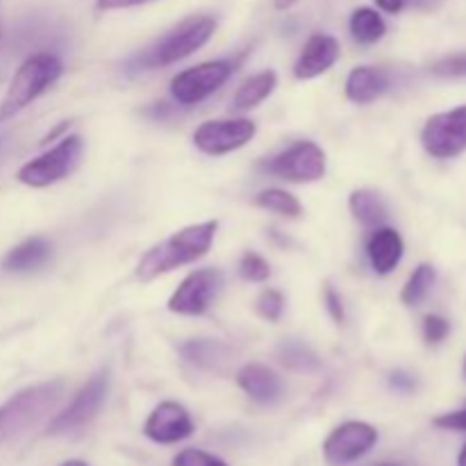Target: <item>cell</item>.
<instances>
[{
	"mask_svg": "<svg viewBox=\"0 0 466 466\" xmlns=\"http://www.w3.org/2000/svg\"><path fill=\"white\" fill-rule=\"evenodd\" d=\"M217 221H203L196 226H187L173 232L168 239L159 241L148 250L137 264V278L141 282H150L164 273L180 268L185 264L196 262L212 248L214 235H217Z\"/></svg>",
	"mask_w": 466,
	"mask_h": 466,
	"instance_id": "6da1fadb",
	"label": "cell"
},
{
	"mask_svg": "<svg viewBox=\"0 0 466 466\" xmlns=\"http://www.w3.org/2000/svg\"><path fill=\"white\" fill-rule=\"evenodd\" d=\"M64 396V380H48L27 387L0 405V444L16 440L48 417Z\"/></svg>",
	"mask_w": 466,
	"mask_h": 466,
	"instance_id": "7a4b0ae2",
	"label": "cell"
},
{
	"mask_svg": "<svg viewBox=\"0 0 466 466\" xmlns=\"http://www.w3.org/2000/svg\"><path fill=\"white\" fill-rule=\"evenodd\" d=\"M62 62L53 53H35L14 73L5 98L0 100V123L9 121L27 107L32 100L39 98L46 89L62 77Z\"/></svg>",
	"mask_w": 466,
	"mask_h": 466,
	"instance_id": "3957f363",
	"label": "cell"
},
{
	"mask_svg": "<svg viewBox=\"0 0 466 466\" xmlns=\"http://www.w3.org/2000/svg\"><path fill=\"white\" fill-rule=\"evenodd\" d=\"M214 30H217V21H214L212 16L185 18L176 30H171L167 36H162V41H159L157 46L146 50V53L137 59V66L157 68L180 62V59L189 57L196 50L203 48V46L212 39Z\"/></svg>",
	"mask_w": 466,
	"mask_h": 466,
	"instance_id": "277c9868",
	"label": "cell"
},
{
	"mask_svg": "<svg viewBox=\"0 0 466 466\" xmlns=\"http://www.w3.org/2000/svg\"><path fill=\"white\" fill-rule=\"evenodd\" d=\"M82 153H85V141L77 135H68L59 141L57 146L48 150V153L39 155L32 162L23 164L16 173V180L21 185L35 187H50L55 182L64 180L66 176H71L76 171V167L80 164Z\"/></svg>",
	"mask_w": 466,
	"mask_h": 466,
	"instance_id": "5b68a950",
	"label": "cell"
},
{
	"mask_svg": "<svg viewBox=\"0 0 466 466\" xmlns=\"http://www.w3.org/2000/svg\"><path fill=\"white\" fill-rule=\"evenodd\" d=\"M423 148L437 159H453L466 150V105L428 118L421 132Z\"/></svg>",
	"mask_w": 466,
	"mask_h": 466,
	"instance_id": "8992f818",
	"label": "cell"
},
{
	"mask_svg": "<svg viewBox=\"0 0 466 466\" xmlns=\"http://www.w3.org/2000/svg\"><path fill=\"white\" fill-rule=\"evenodd\" d=\"M235 64L230 62H205L198 66H191L187 71L177 73L171 80V94L180 105H196L221 89L230 80Z\"/></svg>",
	"mask_w": 466,
	"mask_h": 466,
	"instance_id": "52a82bcc",
	"label": "cell"
},
{
	"mask_svg": "<svg viewBox=\"0 0 466 466\" xmlns=\"http://www.w3.org/2000/svg\"><path fill=\"white\" fill-rule=\"evenodd\" d=\"M264 168L287 182H317L326 176V153L314 141H299L268 159Z\"/></svg>",
	"mask_w": 466,
	"mask_h": 466,
	"instance_id": "ba28073f",
	"label": "cell"
},
{
	"mask_svg": "<svg viewBox=\"0 0 466 466\" xmlns=\"http://www.w3.org/2000/svg\"><path fill=\"white\" fill-rule=\"evenodd\" d=\"M221 287L223 276L217 268H200V271L189 273L168 299V309L182 317H198L208 312Z\"/></svg>",
	"mask_w": 466,
	"mask_h": 466,
	"instance_id": "9c48e42d",
	"label": "cell"
},
{
	"mask_svg": "<svg viewBox=\"0 0 466 466\" xmlns=\"http://www.w3.org/2000/svg\"><path fill=\"white\" fill-rule=\"evenodd\" d=\"M378 431L364 421H346L323 441V458L330 466L358 462L376 446Z\"/></svg>",
	"mask_w": 466,
	"mask_h": 466,
	"instance_id": "30bf717a",
	"label": "cell"
},
{
	"mask_svg": "<svg viewBox=\"0 0 466 466\" xmlns=\"http://www.w3.org/2000/svg\"><path fill=\"white\" fill-rule=\"evenodd\" d=\"M109 387V376L107 371H98L80 391L76 394V399L71 400L66 410L62 414L50 421L48 435H64V432L77 431V428L86 426L91 419L98 414L100 405H103L105 396H107Z\"/></svg>",
	"mask_w": 466,
	"mask_h": 466,
	"instance_id": "8fae6325",
	"label": "cell"
},
{
	"mask_svg": "<svg viewBox=\"0 0 466 466\" xmlns=\"http://www.w3.org/2000/svg\"><path fill=\"white\" fill-rule=\"evenodd\" d=\"M258 127L248 118H226V121H208L194 132V144L208 155H226L244 148L255 137Z\"/></svg>",
	"mask_w": 466,
	"mask_h": 466,
	"instance_id": "7c38bea8",
	"label": "cell"
},
{
	"mask_svg": "<svg viewBox=\"0 0 466 466\" xmlns=\"http://www.w3.org/2000/svg\"><path fill=\"white\" fill-rule=\"evenodd\" d=\"M144 435L155 444H177L194 435V421L180 403L164 400L146 419Z\"/></svg>",
	"mask_w": 466,
	"mask_h": 466,
	"instance_id": "4fadbf2b",
	"label": "cell"
},
{
	"mask_svg": "<svg viewBox=\"0 0 466 466\" xmlns=\"http://www.w3.org/2000/svg\"><path fill=\"white\" fill-rule=\"evenodd\" d=\"M339 41L330 35H314L305 44L299 62L294 66V76L299 80H312V77L323 76L330 71L332 64L339 59Z\"/></svg>",
	"mask_w": 466,
	"mask_h": 466,
	"instance_id": "5bb4252c",
	"label": "cell"
},
{
	"mask_svg": "<svg viewBox=\"0 0 466 466\" xmlns=\"http://www.w3.org/2000/svg\"><path fill=\"white\" fill-rule=\"evenodd\" d=\"M403 239L394 228H378L367 241L369 262H371L373 271L380 276H387L399 267V262L403 259Z\"/></svg>",
	"mask_w": 466,
	"mask_h": 466,
	"instance_id": "9a60e30c",
	"label": "cell"
},
{
	"mask_svg": "<svg viewBox=\"0 0 466 466\" xmlns=\"http://www.w3.org/2000/svg\"><path fill=\"white\" fill-rule=\"evenodd\" d=\"M237 382L258 403H276L282 396V380L264 364H246L237 373Z\"/></svg>",
	"mask_w": 466,
	"mask_h": 466,
	"instance_id": "2e32d148",
	"label": "cell"
},
{
	"mask_svg": "<svg viewBox=\"0 0 466 466\" xmlns=\"http://www.w3.org/2000/svg\"><path fill=\"white\" fill-rule=\"evenodd\" d=\"M387 89H390V77L385 76V71L373 66L353 68L349 80H346V96H349V100H353L358 105L373 103Z\"/></svg>",
	"mask_w": 466,
	"mask_h": 466,
	"instance_id": "e0dca14e",
	"label": "cell"
},
{
	"mask_svg": "<svg viewBox=\"0 0 466 466\" xmlns=\"http://www.w3.org/2000/svg\"><path fill=\"white\" fill-rule=\"evenodd\" d=\"M48 258H50L48 241L41 239V237H32V239L23 241V244L16 246L14 250H9L3 267L14 273H25V271H35V268L44 267Z\"/></svg>",
	"mask_w": 466,
	"mask_h": 466,
	"instance_id": "ac0fdd59",
	"label": "cell"
},
{
	"mask_svg": "<svg viewBox=\"0 0 466 466\" xmlns=\"http://www.w3.org/2000/svg\"><path fill=\"white\" fill-rule=\"evenodd\" d=\"M278 85V76L273 71H262L258 76H250L248 80L241 82V86L237 89L235 100H232V107L244 112V109L258 107L262 100H267L273 94Z\"/></svg>",
	"mask_w": 466,
	"mask_h": 466,
	"instance_id": "d6986e66",
	"label": "cell"
},
{
	"mask_svg": "<svg viewBox=\"0 0 466 466\" xmlns=\"http://www.w3.org/2000/svg\"><path fill=\"white\" fill-rule=\"evenodd\" d=\"M349 205H350V212H353V217L367 228L380 226V223L387 218L385 203L380 200V196L373 194V191H369V189L353 191V194H350Z\"/></svg>",
	"mask_w": 466,
	"mask_h": 466,
	"instance_id": "ffe728a7",
	"label": "cell"
},
{
	"mask_svg": "<svg viewBox=\"0 0 466 466\" xmlns=\"http://www.w3.org/2000/svg\"><path fill=\"white\" fill-rule=\"evenodd\" d=\"M387 32L385 21H382L380 14L371 7H360L355 9L353 16H350V35L360 44H376L378 39H382Z\"/></svg>",
	"mask_w": 466,
	"mask_h": 466,
	"instance_id": "44dd1931",
	"label": "cell"
},
{
	"mask_svg": "<svg viewBox=\"0 0 466 466\" xmlns=\"http://www.w3.org/2000/svg\"><path fill=\"white\" fill-rule=\"evenodd\" d=\"M182 355H185L189 362L198 364V367L205 369H217L218 364L226 362L228 349L218 341L212 339H198V341H187L182 346Z\"/></svg>",
	"mask_w": 466,
	"mask_h": 466,
	"instance_id": "7402d4cb",
	"label": "cell"
},
{
	"mask_svg": "<svg viewBox=\"0 0 466 466\" xmlns=\"http://www.w3.org/2000/svg\"><path fill=\"white\" fill-rule=\"evenodd\" d=\"M278 358L285 364L287 369L299 373H312L319 369V358L300 341H282L280 349H278Z\"/></svg>",
	"mask_w": 466,
	"mask_h": 466,
	"instance_id": "603a6c76",
	"label": "cell"
},
{
	"mask_svg": "<svg viewBox=\"0 0 466 466\" xmlns=\"http://www.w3.org/2000/svg\"><path fill=\"white\" fill-rule=\"evenodd\" d=\"M435 278L437 273L432 264H421V267H417V271L410 276L408 285L400 291V300H403L405 305H419L428 296L431 287L435 285Z\"/></svg>",
	"mask_w": 466,
	"mask_h": 466,
	"instance_id": "cb8c5ba5",
	"label": "cell"
},
{
	"mask_svg": "<svg viewBox=\"0 0 466 466\" xmlns=\"http://www.w3.org/2000/svg\"><path fill=\"white\" fill-rule=\"evenodd\" d=\"M255 203H258L259 208L271 209V212H278V214H282V217H291V218L300 217V212H303L299 198H296V196H291L289 191H282V189L262 191V194H258Z\"/></svg>",
	"mask_w": 466,
	"mask_h": 466,
	"instance_id": "d4e9b609",
	"label": "cell"
},
{
	"mask_svg": "<svg viewBox=\"0 0 466 466\" xmlns=\"http://www.w3.org/2000/svg\"><path fill=\"white\" fill-rule=\"evenodd\" d=\"M239 273L244 280L250 282H264L271 276V267H268L267 259L258 253H246L239 262Z\"/></svg>",
	"mask_w": 466,
	"mask_h": 466,
	"instance_id": "484cf974",
	"label": "cell"
},
{
	"mask_svg": "<svg viewBox=\"0 0 466 466\" xmlns=\"http://www.w3.org/2000/svg\"><path fill=\"white\" fill-rule=\"evenodd\" d=\"M171 466H230L228 462H223L221 458L212 453H205L200 449H185L173 458Z\"/></svg>",
	"mask_w": 466,
	"mask_h": 466,
	"instance_id": "4316f807",
	"label": "cell"
},
{
	"mask_svg": "<svg viewBox=\"0 0 466 466\" xmlns=\"http://www.w3.org/2000/svg\"><path fill=\"white\" fill-rule=\"evenodd\" d=\"M431 71L441 77H466V53L446 55V57L437 59Z\"/></svg>",
	"mask_w": 466,
	"mask_h": 466,
	"instance_id": "83f0119b",
	"label": "cell"
},
{
	"mask_svg": "<svg viewBox=\"0 0 466 466\" xmlns=\"http://www.w3.org/2000/svg\"><path fill=\"white\" fill-rule=\"evenodd\" d=\"M282 309H285V299H282L280 291L276 289H267L259 294L258 299V312L262 314L267 321H278L282 314Z\"/></svg>",
	"mask_w": 466,
	"mask_h": 466,
	"instance_id": "f1b7e54d",
	"label": "cell"
},
{
	"mask_svg": "<svg viewBox=\"0 0 466 466\" xmlns=\"http://www.w3.org/2000/svg\"><path fill=\"white\" fill-rule=\"evenodd\" d=\"M449 332L451 326L446 319L437 317V314H428L423 319V337H426L428 344H440V341H444L449 337Z\"/></svg>",
	"mask_w": 466,
	"mask_h": 466,
	"instance_id": "f546056e",
	"label": "cell"
},
{
	"mask_svg": "<svg viewBox=\"0 0 466 466\" xmlns=\"http://www.w3.org/2000/svg\"><path fill=\"white\" fill-rule=\"evenodd\" d=\"M432 423H435L437 428H446V431H466V410L441 414V417H437Z\"/></svg>",
	"mask_w": 466,
	"mask_h": 466,
	"instance_id": "4dcf8cb0",
	"label": "cell"
},
{
	"mask_svg": "<svg viewBox=\"0 0 466 466\" xmlns=\"http://www.w3.org/2000/svg\"><path fill=\"white\" fill-rule=\"evenodd\" d=\"M323 300H326V308L330 312V317L335 319L337 323L344 321V305H341L339 294L332 289V285H326V291H323Z\"/></svg>",
	"mask_w": 466,
	"mask_h": 466,
	"instance_id": "1f68e13d",
	"label": "cell"
},
{
	"mask_svg": "<svg viewBox=\"0 0 466 466\" xmlns=\"http://www.w3.org/2000/svg\"><path fill=\"white\" fill-rule=\"evenodd\" d=\"M150 3V0H98V9H127V7H137V5Z\"/></svg>",
	"mask_w": 466,
	"mask_h": 466,
	"instance_id": "d6a6232c",
	"label": "cell"
},
{
	"mask_svg": "<svg viewBox=\"0 0 466 466\" xmlns=\"http://www.w3.org/2000/svg\"><path fill=\"white\" fill-rule=\"evenodd\" d=\"M390 382H391V387H396V390H400V391H412L414 390V378L408 376V373H403V371L391 373Z\"/></svg>",
	"mask_w": 466,
	"mask_h": 466,
	"instance_id": "836d02e7",
	"label": "cell"
},
{
	"mask_svg": "<svg viewBox=\"0 0 466 466\" xmlns=\"http://www.w3.org/2000/svg\"><path fill=\"white\" fill-rule=\"evenodd\" d=\"M378 7L387 14H399L405 7V0H376Z\"/></svg>",
	"mask_w": 466,
	"mask_h": 466,
	"instance_id": "e575fe53",
	"label": "cell"
},
{
	"mask_svg": "<svg viewBox=\"0 0 466 466\" xmlns=\"http://www.w3.org/2000/svg\"><path fill=\"white\" fill-rule=\"evenodd\" d=\"M296 3H299V0H276V7L278 9H289V7H294Z\"/></svg>",
	"mask_w": 466,
	"mask_h": 466,
	"instance_id": "d590c367",
	"label": "cell"
},
{
	"mask_svg": "<svg viewBox=\"0 0 466 466\" xmlns=\"http://www.w3.org/2000/svg\"><path fill=\"white\" fill-rule=\"evenodd\" d=\"M458 466H466V444L460 451V458H458Z\"/></svg>",
	"mask_w": 466,
	"mask_h": 466,
	"instance_id": "8d00e7d4",
	"label": "cell"
},
{
	"mask_svg": "<svg viewBox=\"0 0 466 466\" xmlns=\"http://www.w3.org/2000/svg\"><path fill=\"white\" fill-rule=\"evenodd\" d=\"M59 466H89L86 462H82V460H68V462L59 464Z\"/></svg>",
	"mask_w": 466,
	"mask_h": 466,
	"instance_id": "74e56055",
	"label": "cell"
},
{
	"mask_svg": "<svg viewBox=\"0 0 466 466\" xmlns=\"http://www.w3.org/2000/svg\"><path fill=\"white\" fill-rule=\"evenodd\" d=\"M414 3H417L419 7H431V5L435 3V0H414Z\"/></svg>",
	"mask_w": 466,
	"mask_h": 466,
	"instance_id": "f35d334b",
	"label": "cell"
},
{
	"mask_svg": "<svg viewBox=\"0 0 466 466\" xmlns=\"http://www.w3.org/2000/svg\"><path fill=\"white\" fill-rule=\"evenodd\" d=\"M464 380H466V358H464Z\"/></svg>",
	"mask_w": 466,
	"mask_h": 466,
	"instance_id": "ab89813d",
	"label": "cell"
},
{
	"mask_svg": "<svg viewBox=\"0 0 466 466\" xmlns=\"http://www.w3.org/2000/svg\"><path fill=\"white\" fill-rule=\"evenodd\" d=\"M380 466H396V464H380Z\"/></svg>",
	"mask_w": 466,
	"mask_h": 466,
	"instance_id": "60d3db41",
	"label": "cell"
}]
</instances>
